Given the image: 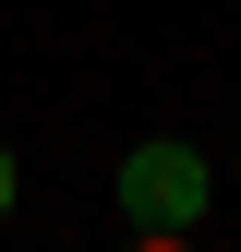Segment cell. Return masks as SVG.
<instances>
[{
  "mask_svg": "<svg viewBox=\"0 0 241 252\" xmlns=\"http://www.w3.org/2000/svg\"><path fill=\"white\" fill-rule=\"evenodd\" d=\"M205 192H217V180H205L193 144H133L120 156V216H133V228H193Z\"/></svg>",
  "mask_w": 241,
  "mask_h": 252,
  "instance_id": "6da1fadb",
  "label": "cell"
},
{
  "mask_svg": "<svg viewBox=\"0 0 241 252\" xmlns=\"http://www.w3.org/2000/svg\"><path fill=\"white\" fill-rule=\"evenodd\" d=\"M120 252H193V228H133Z\"/></svg>",
  "mask_w": 241,
  "mask_h": 252,
  "instance_id": "7a4b0ae2",
  "label": "cell"
},
{
  "mask_svg": "<svg viewBox=\"0 0 241 252\" xmlns=\"http://www.w3.org/2000/svg\"><path fill=\"white\" fill-rule=\"evenodd\" d=\"M0 216H12V144H0Z\"/></svg>",
  "mask_w": 241,
  "mask_h": 252,
  "instance_id": "3957f363",
  "label": "cell"
}]
</instances>
